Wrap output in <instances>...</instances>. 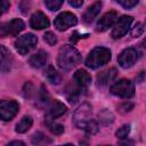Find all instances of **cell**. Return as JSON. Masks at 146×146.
Returning a JSON list of instances; mask_svg holds the SVG:
<instances>
[{
    "mask_svg": "<svg viewBox=\"0 0 146 146\" xmlns=\"http://www.w3.org/2000/svg\"><path fill=\"white\" fill-rule=\"evenodd\" d=\"M84 130H86V133H87V135L92 136V135L97 133L98 130H99L98 123H97L96 121H94V120H90V121L87 123V125L84 127Z\"/></svg>",
    "mask_w": 146,
    "mask_h": 146,
    "instance_id": "obj_25",
    "label": "cell"
},
{
    "mask_svg": "<svg viewBox=\"0 0 146 146\" xmlns=\"http://www.w3.org/2000/svg\"><path fill=\"white\" fill-rule=\"evenodd\" d=\"M129 132H130V125L129 124H124L121 128H119V130L115 132V136L117 138H120V139H124V138H127Z\"/></svg>",
    "mask_w": 146,
    "mask_h": 146,
    "instance_id": "obj_27",
    "label": "cell"
},
{
    "mask_svg": "<svg viewBox=\"0 0 146 146\" xmlns=\"http://www.w3.org/2000/svg\"><path fill=\"white\" fill-rule=\"evenodd\" d=\"M138 59V51L135 48H127L124 49L117 57V62L121 67L129 68L131 67Z\"/></svg>",
    "mask_w": 146,
    "mask_h": 146,
    "instance_id": "obj_10",
    "label": "cell"
},
{
    "mask_svg": "<svg viewBox=\"0 0 146 146\" xmlns=\"http://www.w3.org/2000/svg\"><path fill=\"white\" fill-rule=\"evenodd\" d=\"M132 21H133V18L131 16L124 15V16L120 17L115 22V24L113 26V30H112V36H113V39H120V38H122L129 31Z\"/></svg>",
    "mask_w": 146,
    "mask_h": 146,
    "instance_id": "obj_8",
    "label": "cell"
},
{
    "mask_svg": "<svg viewBox=\"0 0 146 146\" xmlns=\"http://www.w3.org/2000/svg\"><path fill=\"white\" fill-rule=\"evenodd\" d=\"M116 74H117V71H116L115 67H112V68H108V70H105V71L100 72L97 75V86L98 87L107 86L110 82H112L115 79Z\"/></svg>",
    "mask_w": 146,
    "mask_h": 146,
    "instance_id": "obj_15",
    "label": "cell"
},
{
    "mask_svg": "<svg viewBox=\"0 0 146 146\" xmlns=\"http://www.w3.org/2000/svg\"><path fill=\"white\" fill-rule=\"evenodd\" d=\"M25 27V24L19 18H14L9 22H6L0 27V35L5 36H16L19 32H22Z\"/></svg>",
    "mask_w": 146,
    "mask_h": 146,
    "instance_id": "obj_6",
    "label": "cell"
},
{
    "mask_svg": "<svg viewBox=\"0 0 146 146\" xmlns=\"http://www.w3.org/2000/svg\"><path fill=\"white\" fill-rule=\"evenodd\" d=\"M31 141H32L33 145H47V144L51 143V139H49L42 132H35V133L32 135Z\"/></svg>",
    "mask_w": 146,
    "mask_h": 146,
    "instance_id": "obj_23",
    "label": "cell"
},
{
    "mask_svg": "<svg viewBox=\"0 0 146 146\" xmlns=\"http://www.w3.org/2000/svg\"><path fill=\"white\" fill-rule=\"evenodd\" d=\"M117 18V13L114 10H111L106 14H104L97 22L96 25V31L97 32H104L106 30H108L111 26L114 25L115 19Z\"/></svg>",
    "mask_w": 146,
    "mask_h": 146,
    "instance_id": "obj_11",
    "label": "cell"
},
{
    "mask_svg": "<svg viewBox=\"0 0 146 146\" xmlns=\"http://www.w3.org/2000/svg\"><path fill=\"white\" fill-rule=\"evenodd\" d=\"M132 107H133V105H132L131 103H123V104H121V105L119 106V110H120V112H122V113H127V112H129Z\"/></svg>",
    "mask_w": 146,
    "mask_h": 146,
    "instance_id": "obj_32",
    "label": "cell"
},
{
    "mask_svg": "<svg viewBox=\"0 0 146 146\" xmlns=\"http://www.w3.org/2000/svg\"><path fill=\"white\" fill-rule=\"evenodd\" d=\"M91 115H92V108L90 104L83 103L75 110L73 114V122L78 128L84 129L87 123L91 120Z\"/></svg>",
    "mask_w": 146,
    "mask_h": 146,
    "instance_id": "obj_4",
    "label": "cell"
},
{
    "mask_svg": "<svg viewBox=\"0 0 146 146\" xmlns=\"http://www.w3.org/2000/svg\"><path fill=\"white\" fill-rule=\"evenodd\" d=\"M114 121V115L108 110L104 108L98 113V122L103 125H108Z\"/></svg>",
    "mask_w": 146,
    "mask_h": 146,
    "instance_id": "obj_22",
    "label": "cell"
},
{
    "mask_svg": "<svg viewBox=\"0 0 146 146\" xmlns=\"http://www.w3.org/2000/svg\"><path fill=\"white\" fill-rule=\"evenodd\" d=\"M14 145H21V146H24L25 144H24L23 141H21V140H15V141H10L7 146H14Z\"/></svg>",
    "mask_w": 146,
    "mask_h": 146,
    "instance_id": "obj_36",
    "label": "cell"
},
{
    "mask_svg": "<svg viewBox=\"0 0 146 146\" xmlns=\"http://www.w3.org/2000/svg\"><path fill=\"white\" fill-rule=\"evenodd\" d=\"M87 89H84L83 87H81L80 84H78L74 80L68 82L67 86H66V90H65V94H66V97H67V100L70 103H74L76 102L80 96L83 94V91H86Z\"/></svg>",
    "mask_w": 146,
    "mask_h": 146,
    "instance_id": "obj_12",
    "label": "cell"
},
{
    "mask_svg": "<svg viewBox=\"0 0 146 146\" xmlns=\"http://www.w3.org/2000/svg\"><path fill=\"white\" fill-rule=\"evenodd\" d=\"M44 76H46V79H47L50 83H52V84H59L60 81H62V78H60L59 73H58V72L55 70V67L51 66V65H49V66L44 70Z\"/></svg>",
    "mask_w": 146,
    "mask_h": 146,
    "instance_id": "obj_19",
    "label": "cell"
},
{
    "mask_svg": "<svg viewBox=\"0 0 146 146\" xmlns=\"http://www.w3.org/2000/svg\"><path fill=\"white\" fill-rule=\"evenodd\" d=\"M145 26H146V22H145Z\"/></svg>",
    "mask_w": 146,
    "mask_h": 146,
    "instance_id": "obj_38",
    "label": "cell"
},
{
    "mask_svg": "<svg viewBox=\"0 0 146 146\" xmlns=\"http://www.w3.org/2000/svg\"><path fill=\"white\" fill-rule=\"evenodd\" d=\"M73 80L78 83V84H80L81 87H83L84 89H87L90 84H91V76H90V74L86 71V70H78L75 73H74V75H73Z\"/></svg>",
    "mask_w": 146,
    "mask_h": 146,
    "instance_id": "obj_18",
    "label": "cell"
},
{
    "mask_svg": "<svg viewBox=\"0 0 146 146\" xmlns=\"http://www.w3.org/2000/svg\"><path fill=\"white\" fill-rule=\"evenodd\" d=\"M102 6H103L102 1H96V2H94L91 6H89V7L87 8V10L84 11L83 16H82L83 21H84L86 23H91V22L97 17V15L99 14V11H100V9H102Z\"/></svg>",
    "mask_w": 146,
    "mask_h": 146,
    "instance_id": "obj_16",
    "label": "cell"
},
{
    "mask_svg": "<svg viewBox=\"0 0 146 146\" xmlns=\"http://www.w3.org/2000/svg\"><path fill=\"white\" fill-rule=\"evenodd\" d=\"M119 5H121L123 8L125 9H130V8H133L135 6H137L138 1L139 0H115Z\"/></svg>",
    "mask_w": 146,
    "mask_h": 146,
    "instance_id": "obj_29",
    "label": "cell"
},
{
    "mask_svg": "<svg viewBox=\"0 0 146 146\" xmlns=\"http://www.w3.org/2000/svg\"><path fill=\"white\" fill-rule=\"evenodd\" d=\"M110 91L121 98H131L135 95V84L127 79H121L112 84Z\"/></svg>",
    "mask_w": 146,
    "mask_h": 146,
    "instance_id": "obj_3",
    "label": "cell"
},
{
    "mask_svg": "<svg viewBox=\"0 0 146 146\" xmlns=\"http://www.w3.org/2000/svg\"><path fill=\"white\" fill-rule=\"evenodd\" d=\"M143 31H144L143 24H141V23H137V24L135 25V27L132 29V31H131V35H132V36H139V35L143 33Z\"/></svg>",
    "mask_w": 146,
    "mask_h": 146,
    "instance_id": "obj_31",
    "label": "cell"
},
{
    "mask_svg": "<svg viewBox=\"0 0 146 146\" xmlns=\"http://www.w3.org/2000/svg\"><path fill=\"white\" fill-rule=\"evenodd\" d=\"M43 40L49 44V46H55L57 43V36L52 32H46L43 35Z\"/></svg>",
    "mask_w": 146,
    "mask_h": 146,
    "instance_id": "obj_28",
    "label": "cell"
},
{
    "mask_svg": "<svg viewBox=\"0 0 146 146\" xmlns=\"http://www.w3.org/2000/svg\"><path fill=\"white\" fill-rule=\"evenodd\" d=\"M39 99H40V102L41 103H48V100H49V94L47 92V89L43 87V86H41V88H40V92H39Z\"/></svg>",
    "mask_w": 146,
    "mask_h": 146,
    "instance_id": "obj_30",
    "label": "cell"
},
{
    "mask_svg": "<svg viewBox=\"0 0 146 146\" xmlns=\"http://www.w3.org/2000/svg\"><path fill=\"white\" fill-rule=\"evenodd\" d=\"M78 23V18L74 14L70 13V11H64V13H60L54 21V25L55 27L63 32V31H66L67 29L76 25Z\"/></svg>",
    "mask_w": 146,
    "mask_h": 146,
    "instance_id": "obj_7",
    "label": "cell"
},
{
    "mask_svg": "<svg viewBox=\"0 0 146 146\" xmlns=\"http://www.w3.org/2000/svg\"><path fill=\"white\" fill-rule=\"evenodd\" d=\"M81 62V54L73 46H64L59 49L57 56V64L60 70L68 72Z\"/></svg>",
    "mask_w": 146,
    "mask_h": 146,
    "instance_id": "obj_1",
    "label": "cell"
},
{
    "mask_svg": "<svg viewBox=\"0 0 146 146\" xmlns=\"http://www.w3.org/2000/svg\"><path fill=\"white\" fill-rule=\"evenodd\" d=\"M141 46H143L144 48H146V38H145V39L141 41Z\"/></svg>",
    "mask_w": 146,
    "mask_h": 146,
    "instance_id": "obj_37",
    "label": "cell"
},
{
    "mask_svg": "<svg viewBox=\"0 0 146 146\" xmlns=\"http://www.w3.org/2000/svg\"><path fill=\"white\" fill-rule=\"evenodd\" d=\"M68 3L74 8H80L83 5V0H68Z\"/></svg>",
    "mask_w": 146,
    "mask_h": 146,
    "instance_id": "obj_34",
    "label": "cell"
},
{
    "mask_svg": "<svg viewBox=\"0 0 146 146\" xmlns=\"http://www.w3.org/2000/svg\"><path fill=\"white\" fill-rule=\"evenodd\" d=\"M64 0H44V3H46V7L51 10V11H56L58 10L62 5H63Z\"/></svg>",
    "mask_w": 146,
    "mask_h": 146,
    "instance_id": "obj_26",
    "label": "cell"
},
{
    "mask_svg": "<svg viewBox=\"0 0 146 146\" xmlns=\"http://www.w3.org/2000/svg\"><path fill=\"white\" fill-rule=\"evenodd\" d=\"M19 110V105L15 100H1L0 103V116L3 121L11 120Z\"/></svg>",
    "mask_w": 146,
    "mask_h": 146,
    "instance_id": "obj_9",
    "label": "cell"
},
{
    "mask_svg": "<svg viewBox=\"0 0 146 146\" xmlns=\"http://www.w3.org/2000/svg\"><path fill=\"white\" fill-rule=\"evenodd\" d=\"M1 5H2V14H5L8 9H9V1L8 0H1Z\"/></svg>",
    "mask_w": 146,
    "mask_h": 146,
    "instance_id": "obj_35",
    "label": "cell"
},
{
    "mask_svg": "<svg viewBox=\"0 0 146 146\" xmlns=\"http://www.w3.org/2000/svg\"><path fill=\"white\" fill-rule=\"evenodd\" d=\"M36 42H38L36 36L32 33H27L19 36L15 41V48L21 55H26L36 46Z\"/></svg>",
    "mask_w": 146,
    "mask_h": 146,
    "instance_id": "obj_5",
    "label": "cell"
},
{
    "mask_svg": "<svg viewBox=\"0 0 146 146\" xmlns=\"http://www.w3.org/2000/svg\"><path fill=\"white\" fill-rule=\"evenodd\" d=\"M32 124H33L32 117L29 116V115H25V116H23V117L21 119V121L16 124L15 130H16V132H18V133H24V132H26V131L32 127Z\"/></svg>",
    "mask_w": 146,
    "mask_h": 146,
    "instance_id": "obj_20",
    "label": "cell"
},
{
    "mask_svg": "<svg viewBox=\"0 0 146 146\" xmlns=\"http://www.w3.org/2000/svg\"><path fill=\"white\" fill-rule=\"evenodd\" d=\"M46 124L48 127V129L54 133V135H62L64 132V127L59 123H56L55 121H52V119H49L47 117V121H46Z\"/></svg>",
    "mask_w": 146,
    "mask_h": 146,
    "instance_id": "obj_24",
    "label": "cell"
},
{
    "mask_svg": "<svg viewBox=\"0 0 146 146\" xmlns=\"http://www.w3.org/2000/svg\"><path fill=\"white\" fill-rule=\"evenodd\" d=\"M111 50L105 48V47H96L94 48L87 59H86V66L91 68V70H95V68H98L105 64H107L110 60H111Z\"/></svg>",
    "mask_w": 146,
    "mask_h": 146,
    "instance_id": "obj_2",
    "label": "cell"
},
{
    "mask_svg": "<svg viewBox=\"0 0 146 146\" xmlns=\"http://www.w3.org/2000/svg\"><path fill=\"white\" fill-rule=\"evenodd\" d=\"M87 36V34H79V32H74L72 35H71V38H70V41L71 42H73V43H75L79 39H81V38H86Z\"/></svg>",
    "mask_w": 146,
    "mask_h": 146,
    "instance_id": "obj_33",
    "label": "cell"
},
{
    "mask_svg": "<svg viewBox=\"0 0 146 146\" xmlns=\"http://www.w3.org/2000/svg\"><path fill=\"white\" fill-rule=\"evenodd\" d=\"M11 66V56L9 51L5 48V46H1V70L2 72H7L10 70Z\"/></svg>",
    "mask_w": 146,
    "mask_h": 146,
    "instance_id": "obj_21",
    "label": "cell"
},
{
    "mask_svg": "<svg viewBox=\"0 0 146 146\" xmlns=\"http://www.w3.org/2000/svg\"><path fill=\"white\" fill-rule=\"evenodd\" d=\"M66 111H67V108H66V106L62 103V102H59V100H54L51 104H50V106L48 107V112H47V117H49V119H57V117H60V116H63L65 113H66Z\"/></svg>",
    "mask_w": 146,
    "mask_h": 146,
    "instance_id": "obj_14",
    "label": "cell"
},
{
    "mask_svg": "<svg viewBox=\"0 0 146 146\" xmlns=\"http://www.w3.org/2000/svg\"><path fill=\"white\" fill-rule=\"evenodd\" d=\"M47 60H48V54L44 50H39L38 52H35L30 57L29 63L34 68H41L47 64Z\"/></svg>",
    "mask_w": 146,
    "mask_h": 146,
    "instance_id": "obj_17",
    "label": "cell"
},
{
    "mask_svg": "<svg viewBox=\"0 0 146 146\" xmlns=\"http://www.w3.org/2000/svg\"><path fill=\"white\" fill-rule=\"evenodd\" d=\"M30 25L34 30H42L49 26V19L42 11H36L31 16Z\"/></svg>",
    "mask_w": 146,
    "mask_h": 146,
    "instance_id": "obj_13",
    "label": "cell"
}]
</instances>
